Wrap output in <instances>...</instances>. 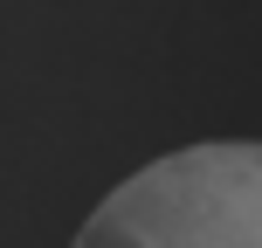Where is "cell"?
I'll return each mask as SVG.
<instances>
[{
    "label": "cell",
    "mask_w": 262,
    "mask_h": 248,
    "mask_svg": "<svg viewBox=\"0 0 262 248\" xmlns=\"http://www.w3.org/2000/svg\"><path fill=\"white\" fill-rule=\"evenodd\" d=\"M69 248H262V138H207L124 172Z\"/></svg>",
    "instance_id": "cell-1"
}]
</instances>
